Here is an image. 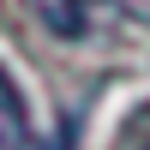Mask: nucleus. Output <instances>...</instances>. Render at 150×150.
Returning a JSON list of instances; mask_svg holds the SVG:
<instances>
[{
    "label": "nucleus",
    "mask_w": 150,
    "mask_h": 150,
    "mask_svg": "<svg viewBox=\"0 0 150 150\" xmlns=\"http://www.w3.org/2000/svg\"><path fill=\"white\" fill-rule=\"evenodd\" d=\"M24 6H30V18L42 24L48 36H60V42H102V36H114L120 18H126L120 0H24Z\"/></svg>",
    "instance_id": "1"
},
{
    "label": "nucleus",
    "mask_w": 150,
    "mask_h": 150,
    "mask_svg": "<svg viewBox=\"0 0 150 150\" xmlns=\"http://www.w3.org/2000/svg\"><path fill=\"white\" fill-rule=\"evenodd\" d=\"M30 144H36V132H30V108H24L12 72L0 66V150H30Z\"/></svg>",
    "instance_id": "2"
},
{
    "label": "nucleus",
    "mask_w": 150,
    "mask_h": 150,
    "mask_svg": "<svg viewBox=\"0 0 150 150\" xmlns=\"http://www.w3.org/2000/svg\"><path fill=\"white\" fill-rule=\"evenodd\" d=\"M138 150H150V138H144V144H138Z\"/></svg>",
    "instance_id": "3"
}]
</instances>
